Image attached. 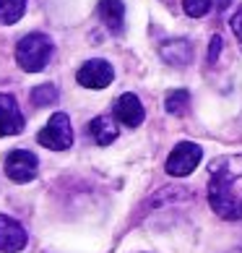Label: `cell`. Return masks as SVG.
<instances>
[{
	"label": "cell",
	"instance_id": "1",
	"mask_svg": "<svg viewBox=\"0 0 242 253\" xmlns=\"http://www.w3.org/2000/svg\"><path fill=\"white\" fill-rule=\"evenodd\" d=\"M208 204H211V209L216 211L221 219H229V222L242 219V201L235 196V191H232V177H227V175L211 172Z\"/></svg>",
	"mask_w": 242,
	"mask_h": 253
},
{
	"label": "cell",
	"instance_id": "2",
	"mask_svg": "<svg viewBox=\"0 0 242 253\" xmlns=\"http://www.w3.org/2000/svg\"><path fill=\"white\" fill-rule=\"evenodd\" d=\"M52 50H55V47H52V40H50V37L34 32V34H26L24 40L18 42L16 60H18V65H21L24 71L39 73V71H44V65L50 63Z\"/></svg>",
	"mask_w": 242,
	"mask_h": 253
},
{
	"label": "cell",
	"instance_id": "3",
	"mask_svg": "<svg viewBox=\"0 0 242 253\" xmlns=\"http://www.w3.org/2000/svg\"><path fill=\"white\" fill-rule=\"evenodd\" d=\"M36 141L47 149H55V152H65V149L73 146V128H70V118L65 112H55L50 118V123L39 130Z\"/></svg>",
	"mask_w": 242,
	"mask_h": 253
},
{
	"label": "cell",
	"instance_id": "4",
	"mask_svg": "<svg viewBox=\"0 0 242 253\" xmlns=\"http://www.w3.org/2000/svg\"><path fill=\"white\" fill-rule=\"evenodd\" d=\"M201 159H203V149L198 144L182 141V144H177L172 149L170 157H167V172H170L172 177H185L201 165Z\"/></svg>",
	"mask_w": 242,
	"mask_h": 253
},
{
	"label": "cell",
	"instance_id": "5",
	"mask_svg": "<svg viewBox=\"0 0 242 253\" xmlns=\"http://www.w3.org/2000/svg\"><path fill=\"white\" fill-rule=\"evenodd\" d=\"M3 167H5V175L11 177L13 183H29L36 177L39 159H36V154L26 152V149H13L11 154H5Z\"/></svg>",
	"mask_w": 242,
	"mask_h": 253
},
{
	"label": "cell",
	"instance_id": "6",
	"mask_svg": "<svg viewBox=\"0 0 242 253\" xmlns=\"http://www.w3.org/2000/svg\"><path fill=\"white\" fill-rule=\"evenodd\" d=\"M76 79H78L81 86H86V89H104V86L112 84L115 71H112V65H109L107 60L94 58V60H86L81 65Z\"/></svg>",
	"mask_w": 242,
	"mask_h": 253
},
{
	"label": "cell",
	"instance_id": "7",
	"mask_svg": "<svg viewBox=\"0 0 242 253\" xmlns=\"http://www.w3.org/2000/svg\"><path fill=\"white\" fill-rule=\"evenodd\" d=\"M24 130V112L18 110V102L11 94H0V138L16 136Z\"/></svg>",
	"mask_w": 242,
	"mask_h": 253
},
{
	"label": "cell",
	"instance_id": "8",
	"mask_svg": "<svg viewBox=\"0 0 242 253\" xmlns=\"http://www.w3.org/2000/svg\"><path fill=\"white\" fill-rule=\"evenodd\" d=\"M26 230L13 217L0 214V253H18L26 246Z\"/></svg>",
	"mask_w": 242,
	"mask_h": 253
},
{
	"label": "cell",
	"instance_id": "9",
	"mask_svg": "<svg viewBox=\"0 0 242 253\" xmlns=\"http://www.w3.org/2000/svg\"><path fill=\"white\" fill-rule=\"evenodd\" d=\"M115 115H117V120L123 126H128V128H138L143 123V105H141V99H138L136 94H123L117 99V105H115Z\"/></svg>",
	"mask_w": 242,
	"mask_h": 253
},
{
	"label": "cell",
	"instance_id": "10",
	"mask_svg": "<svg viewBox=\"0 0 242 253\" xmlns=\"http://www.w3.org/2000/svg\"><path fill=\"white\" fill-rule=\"evenodd\" d=\"M99 18L104 21V26L112 34L123 32V24H125V5L120 0H99Z\"/></svg>",
	"mask_w": 242,
	"mask_h": 253
},
{
	"label": "cell",
	"instance_id": "11",
	"mask_svg": "<svg viewBox=\"0 0 242 253\" xmlns=\"http://www.w3.org/2000/svg\"><path fill=\"white\" fill-rule=\"evenodd\" d=\"M162 58L170 63V65H180V68H185V65L190 63L193 58V47H190V42L188 40H172V42H164L162 47Z\"/></svg>",
	"mask_w": 242,
	"mask_h": 253
},
{
	"label": "cell",
	"instance_id": "12",
	"mask_svg": "<svg viewBox=\"0 0 242 253\" xmlns=\"http://www.w3.org/2000/svg\"><path fill=\"white\" fill-rule=\"evenodd\" d=\"M89 136L94 138L99 146H107L117 138V123L109 115H99L89 123Z\"/></svg>",
	"mask_w": 242,
	"mask_h": 253
},
{
	"label": "cell",
	"instance_id": "13",
	"mask_svg": "<svg viewBox=\"0 0 242 253\" xmlns=\"http://www.w3.org/2000/svg\"><path fill=\"white\" fill-rule=\"evenodd\" d=\"M208 170L216 172V175H227V177H232V180H237V177H242V154H224V157L213 159Z\"/></svg>",
	"mask_w": 242,
	"mask_h": 253
},
{
	"label": "cell",
	"instance_id": "14",
	"mask_svg": "<svg viewBox=\"0 0 242 253\" xmlns=\"http://www.w3.org/2000/svg\"><path fill=\"white\" fill-rule=\"evenodd\" d=\"M29 0H0V24H16L26 13Z\"/></svg>",
	"mask_w": 242,
	"mask_h": 253
},
{
	"label": "cell",
	"instance_id": "15",
	"mask_svg": "<svg viewBox=\"0 0 242 253\" xmlns=\"http://www.w3.org/2000/svg\"><path fill=\"white\" fill-rule=\"evenodd\" d=\"M164 107H167V112H172V115H182V112H188V107H190V91H185V89L170 91L167 99H164Z\"/></svg>",
	"mask_w": 242,
	"mask_h": 253
},
{
	"label": "cell",
	"instance_id": "16",
	"mask_svg": "<svg viewBox=\"0 0 242 253\" xmlns=\"http://www.w3.org/2000/svg\"><path fill=\"white\" fill-rule=\"evenodd\" d=\"M32 102H34V107H50L58 102V89H55L52 84H39V86L32 91Z\"/></svg>",
	"mask_w": 242,
	"mask_h": 253
},
{
	"label": "cell",
	"instance_id": "17",
	"mask_svg": "<svg viewBox=\"0 0 242 253\" xmlns=\"http://www.w3.org/2000/svg\"><path fill=\"white\" fill-rule=\"evenodd\" d=\"M182 8L190 18H201L211 11V0H182Z\"/></svg>",
	"mask_w": 242,
	"mask_h": 253
},
{
	"label": "cell",
	"instance_id": "18",
	"mask_svg": "<svg viewBox=\"0 0 242 253\" xmlns=\"http://www.w3.org/2000/svg\"><path fill=\"white\" fill-rule=\"evenodd\" d=\"M232 32H235V37L242 42V5L237 8V13L232 16Z\"/></svg>",
	"mask_w": 242,
	"mask_h": 253
},
{
	"label": "cell",
	"instance_id": "19",
	"mask_svg": "<svg viewBox=\"0 0 242 253\" xmlns=\"http://www.w3.org/2000/svg\"><path fill=\"white\" fill-rule=\"evenodd\" d=\"M219 50H221V37L216 34V37H211V52H208V60H211V63L216 60V55H219Z\"/></svg>",
	"mask_w": 242,
	"mask_h": 253
},
{
	"label": "cell",
	"instance_id": "20",
	"mask_svg": "<svg viewBox=\"0 0 242 253\" xmlns=\"http://www.w3.org/2000/svg\"><path fill=\"white\" fill-rule=\"evenodd\" d=\"M227 5H229V0H219V11H224Z\"/></svg>",
	"mask_w": 242,
	"mask_h": 253
},
{
	"label": "cell",
	"instance_id": "21",
	"mask_svg": "<svg viewBox=\"0 0 242 253\" xmlns=\"http://www.w3.org/2000/svg\"><path fill=\"white\" fill-rule=\"evenodd\" d=\"M229 253H242V251H229Z\"/></svg>",
	"mask_w": 242,
	"mask_h": 253
}]
</instances>
